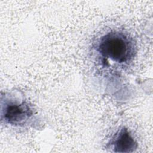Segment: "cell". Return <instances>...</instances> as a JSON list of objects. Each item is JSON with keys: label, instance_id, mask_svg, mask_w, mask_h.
I'll return each instance as SVG.
<instances>
[{"label": "cell", "instance_id": "cell-1", "mask_svg": "<svg viewBox=\"0 0 153 153\" xmlns=\"http://www.w3.org/2000/svg\"><path fill=\"white\" fill-rule=\"evenodd\" d=\"M96 50L106 59L119 65L129 64L136 54V45L131 38L119 31H111L98 40Z\"/></svg>", "mask_w": 153, "mask_h": 153}, {"label": "cell", "instance_id": "cell-3", "mask_svg": "<svg viewBox=\"0 0 153 153\" xmlns=\"http://www.w3.org/2000/svg\"><path fill=\"white\" fill-rule=\"evenodd\" d=\"M109 146L115 152H131L137 147L136 139L126 128H120L112 137Z\"/></svg>", "mask_w": 153, "mask_h": 153}, {"label": "cell", "instance_id": "cell-2", "mask_svg": "<svg viewBox=\"0 0 153 153\" xmlns=\"http://www.w3.org/2000/svg\"><path fill=\"white\" fill-rule=\"evenodd\" d=\"M1 120L5 124L22 127L29 124L34 115L33 109L25 100H18L12 96L1 98Z\"/></svg>", "mask_w": 153, "mask_h": 153}]
</instances>
